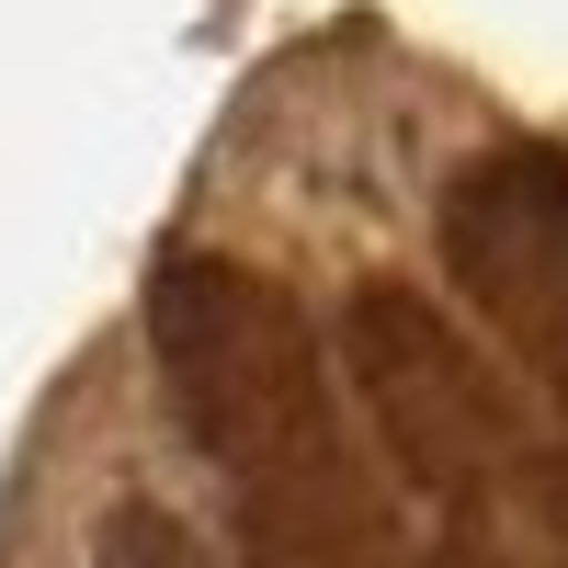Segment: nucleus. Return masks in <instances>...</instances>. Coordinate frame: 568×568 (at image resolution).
I'll return each mask as SVG.
<instances>
[]
</instances>
